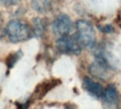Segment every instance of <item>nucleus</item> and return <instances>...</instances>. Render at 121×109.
<instances>
[{"instance_id":"nucleus-9","label":"nucleus","mask_w":121,"mask_h":109,"mask_svg":"<svg viewBox=\"0 0 121 109\" xmlns=\"http://www.w3.org/2000/svg\"><path fill=\"white\" fill-rule=\"evenodd\" d=\"M21 56H22V52H21V51H17L16 54H10V56H9V58H8V60H7L8 67H10V68H11V67L15 65L16 62L18 61V59L21 58Z\"/></svg>"},{"instance_id":"nucleus-7","label":"nucleus","mask_w":121,"mask_h":109,"mask_svg":"<svg viewBox=\"0 0 121 109\" xmlns=\"http://www.w3.org/2000/svg\"><path fill=\"white\" fill-rule=\"evenodd\" d=\"M31 7L39 14H47L52 9L51 0H31Z\"/></svg>"},{"instance_id":"nucleus-5","label":"nucleus","mask_w":121,"mask_h":109,"mask_svg":"<svg viewBox=\"0 0 121 109\" xmlns=\"http://www.w3.org/2000/svg\"><path fill=\"white\" fill-rule=\"evenodd\" d=\"M104 109H119V94L114 85H109L102 96Z\"/></svg>"},{"instance_id":"nucleus-10","label":"nucleus","mask_w":121,"mask_h":109,"mask_svg":"<svg viewBox=\"0 0 121 109\" xmlns=\"http://www.w3.org/2000/svg\"><path fill=\"white\" fill-rule=\"evenodd\" d=\"M19 2H20V0H0V4H2L4 6H7V7L16 6Z\"/></svg>"},{"instance_id":"nucleus-11","label":"nucleus","mask_w":121,"mask_h":109,"mask_svg":"<svg viewBox=\"0 0 121 109\" xmlns=\"http://www.w3.org/2000/svg\"><path fill=\"white\" fill-rule=\"evenodd\" d=\"M0 23H1V15H0Z\"/></svg>"},{"instance_id":"nucleus-4","label":"nucleus","mask_w":121,"mask_h":109,"mask_svg":"<svg viewBox=\"0 0 121 109\" xmlns=\"http://www.w3.org/2000/svg\"><path fill=\"white\" fill-rule=\"evenodd\" d=\"M51 29L53 35L57 37H65L70 35V31L72 29V21L67 15H60L55 19L52 22Z\"/></svg>"},{"instance_id":"nucleus-1","label":"nucleus","mask_w":121,"mask_h":109,"mask_svg":"<svg viewBox=\"0 0 121 109\" xmlns=\"http://www.w3.org/2000/svg\"><path fill=\"white\" fill-rule=\"evenodd\" d=\"M4 32L11 42H21L28 40L33 35L32 28L21 20H11L7 23Z\"/></svg>"},{"instance_id":"nucleus-2","label":"nucleus","mask_w":121,"mask_h":109,"mask_svg":"<svg viewBox=\"0 0 121 109\" xmlns=\"http://www.w3.org/2000/svg\"><path fill=\"white\" fill-rule=\"evenodd\" d=\"M76 37L80 42L81 47L93 48L95 46V28L90 21L79 19L76 22Z\"/></svg>"},{"instance_id":"nucleus-3","label":"nucleus","mask_w":121,"mask_h":109,"mask_svg":"<svg viewBox=\"0 0 121 109\" xmlns=\"http://www.w3.org/2000/svg\"><path fill=\"white\" fill-rule=\"evenodd\" d=\"M56 48L60 54H79L82 49L77 37L70 35L58 38L56 41Z\"/></svg>"},{"instance_id":"nucleus-8","label":"nucleus","mask_w":121,"mask_h":109,"mask_svg":"<svg viewBox=\"0 0 121 109\" xmlns=\"http://www.w3.org/2000/svg\"><path fill=\"white\" fill-rule=\"evenodd\" d=\"M32 27L33 35L36 37L42 38L46 32V29H47V22L42 18H35L32 21Z\"/></svg>"},{"instance_id":"nucleus-6","label":"nucleus","mask_w":121,"mask_h":109,"mask_svg":"<svg viewBox=\"0 0 121 109\" xmlns=\"http://www.w3.org/2000/svg\"><path fill=\"white\" fill-rule=\"evenodd\" d=\"M82 86L86 89V91L89 95H91L92 97H95L97 99H101L102 98L103 94H104V88L95 80L90 79L89 77H84L83 81H82Z\"/></svg>"}]
</instances>
